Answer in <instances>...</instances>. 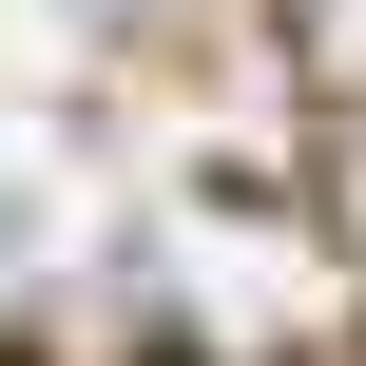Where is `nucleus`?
Here are the masks:
<instances>
[{
    "mask_svg": "<svg viewBox=\"0 0 366 366\" xmlns=\"http://www.w3.org/2000/svg\"><path fill=\"white\" fill-rule=\"evenodd\" d=\"M0 251H19V212H0Z\"/></svg>",
    "mask_w": 366,
    "mask_h": 366,
    "instance_id": "2",
    "label": "nucleus"
},
{
    "mask_svg": "<svg viewBox=\"0 0 366 366\" xmlns=\"http://www.w3.org/2000/svg\"><path fill=\"white\" fill-rule=\"evenodd\" d=\"M290 77L328 116H366V0H290Z\"/></svg>",
    "mask_w": 366,
    "mask_h": 366,
    "instance_id": "1",
    "label": "nucleus"
}]
</instances>
